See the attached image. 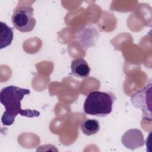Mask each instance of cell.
<instances>
[{"mask_svg":"<svg viewBox=\"0 0 152 152\" xmlns=\"http://www.w3.org/2000/svg\"><path fill=\"white\" fill-rule=\"evenodd\" d=\"M30 90L14 86L3 88L0 92V102L5 107V112L1 117L4 125H11L15 117L18 115L27 118L38 117L40 113L36 110L22 109L21 102L25 95L29 94Z\"/></svg>","mask_w":152,"mask_h":152,"instance_id":"obj_1","label":"cell"},{"mask_svg":"<svg viewBox=\"0 0 152 152\" xmlns=\"http://www.w3.org/2000/svg\"><path fill=\"white\" fill-rule=\"evenodd\" d=\"M115 96L110 92L94 91L87 96L83 106L86 114L104 117L112 112Z\"/></svg>","mask_w":152,"mask_h":152,"instance_id":"obj_2","label":"cell"},{"mask_svg":"<svg viewBox=\"0 0 152 152\" xmlns=\"http://www.w3.org/2000/svg\"><path fill=\"white\" fill-rule=\"evenodd\" d=\"M14 27L23 33L32 31L36 24L33 17V8L31 6L17 7L11 17Z\"/></svg>","mask_w":152,"mask_h":152,"instance_id":"obj_3","label":"cell"},{"mask_svg":"<svg viewBox=\"0 0 152 152\" xmlns=\"http://www.w3.org/2000/svg\"><path fill=\"white\" fill-rule=\"evenodd\" d=\"M132 105L142 111V118L151 121V83L134 93L131 98Z\"/></svg>","mask_w":152,"mask_h":152,"instance_id":"obj_4","label":"cell"},{"mask_svg":"<svg viewBox=\"0 0 152 152\" xmlns=\"http://www.w3.org/2000/svg\"><path fill=\"white\" fill-rule=\"evenodd\" d=\"M122 144L127 148L135 150L141 147L144 144V135L138 129H130L126 131L122 136Z\"/></svg>","mask_w":152,"mask_h":152,"instance_id":"obj_5","label":"cell"},{"mask_svg":"<svg viewBox=\"0 0 152 152\" xmlns=\"http://www.w3.org/2000/svg\"><path fill=\"white\" fill-rule=\"evenodd\" d=\"M71 69L72 74L79 78L87 77L90 72L88 63L83 58H77L72 61Z\"/></svg>","mask_w":152,"mask_h":152,"instance_id":"obj_6","label":"cell"},{"mask_svg":"<svg viewBox=\"0 0 152 152\" xmlns=\"http://www.w3.org/2000/svg\"><path fill=\"white\" fill-rule=\"evenodd\" d=\"M1 46L0 49H2L10 45L13 40V30L12 28L8 27L5 23L1 21Z\"/></svg>","mask_w":152,"mask_h":152,"instance_id":"obj_7","label":"cell"},{"mask_svg":"<svg viewBox=\"0 0 152 152\" xmlns=\"http://www.w3.org/2000/svg\"><path fill=\"white\" fill-rule=\"evenodd\" d=\"M82 132L87 136L96 134L100 129V124L97 120L88 119L85 120L80 125Z\"/></svg>","mask_w":152,"mask_h":152,"instance_id":"obj_8","label":"cell"}]
</instances>
